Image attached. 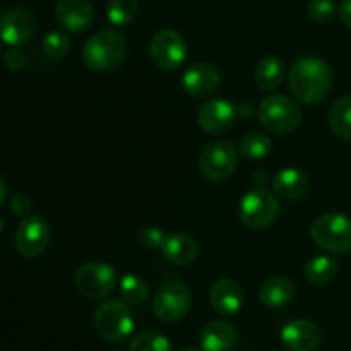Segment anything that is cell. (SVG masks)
<instances>
[{"label": "cell", "instance_id": "cell-11", "mask_svg": "<svg viewBox=\"0 0 351 351\" xmlns=\"http://www.w3.org/2000/svg\"><path fill=\"white\" fill-rule=\"evenodd\" d=\"M51 239L50 223L38 215H29L23 218L16 232V249L23 257L33 259L47 250Z\"/></svg>", "mask_w": 351, "mask_h": 351}, {"label": "cell", "instance_id": "cell-18", "mask_svg": "<svg viewBox=\"0 0 351 351\" xmlns=\"http://www.w3.org/2000/svg\"><path fill=\"white\" fill-rule=\"evenodd\" d=\"M311 180L298 168H283L273 177V192L285 201H300L307 195Z\"/></svg>", "mask_w": 351, "mask_h": 351}, {"label": "cell", "instance_id": "cell-19", "mask_svg": "<svg viewBox=\"0 0 351 351\" xmlns=\"http://www.w3.org/2000/svg\"><path fill=\"white\" fill-rule=\"evenodd\" d=\"M160 250L165 259L175 266H189L199 256V245L195 239L182 232L170 233L165 237Z\"/></svg>", "mask_w": 351, "mask_h": 351}, {"label": "cell", "instance_id": "cell-29", "mask_svg": "<svg viewBox=\"0 0 351 351\" xmlns=\"http://www.w3.org/2000/svg\"><path fill=\"white\" fill-rule=\"evenodd\" d=\"M41 50L47 57L50 58H62L69 53L71 50V40L64 31H50L47 36L43 38L41 43Z\"/></svg>", "mask_w": 351, "mask_h": 351}, {"label": "cell", "instance_id": "cell-23", "mask_svg": "<svg viewBox=\"0 0 351 351\" xmlns=\"http://www.w3.org/2000/svg\"><path fill=\"white\" fill-rule=\"evenodd\" d=\"M285 81V64L281 58L269 55L264 57L256 67V84L263 91H273Z\"/></svg>", "mask_w": 351, "mask_h": 351}, {"label": "cell", "instance_id": "cell-31", "mask_svg": "<svg viewBox=\"0 0 351 351\" xmlns=\"http://www.w3.org/2000/svg\"><path fill=\"white\" fill-rule=\"evenodd\" d=\"M165 237L167 235L163 233V230L158 228V226H146L139 232V242L146 249H161Z\"/></svg>", "mask_w": 351, "mask_h": 351}, {"label": "cell", "instance_id": "cell-24", "mask_svg": "<svg viewBox=\"0 0 351 351\" xmlns=\"http://www.w3.org/2000/svg\"><path fill=\"white\" fill-rule=\"evenodd\" d=\"M328 123L336 137L351 141V96H341L329 106Z\"/></svg>", "mask_w": 351, "mask_h": 351}, {"label": "cell", "instance_id": "cell-8", "mask_svg": "<svg viewBox=\"0 0 351 351\" xmlns=\"http://www.w3.org/2000/svg\"><path fill=\"white\" fill-rule=\"evenodd\" d=\"M239 151L232 141L218 139L206 144L199 154V170L209 180H225L235 171Z\"/></svg>", "mask_w": 351, "mask_h": 351}, {"label": "cell", "instance_id": "cell-15", "mask_svg": "<svg viewBox=\"0 0 351 351\" xmlns=\"http://www.w3.org/2000/svg\"><path fill=\"white\" fill-rule=\"evenodd\" d=\"M281 341L291 351H315L322 343V331L314 321L295 319L281 329Z\"/></svg>", "mask_w": 351, "mask_h": 351}, {"label": "cell", "instance_id": "cell-6", "mask_svg": "<svg viewBox=\"0 0 351 351\" xmlns=\"http://www.w3.org/2000/svg\"><path fill=\"white\" fill-rule=\"evenodd\" d=\"M240 221L250 230H266L276 223L280 218V202L276 194L267 191L266 187L250 189L243 197L240 199L239 208Z\"/></svg>", "mask_w": 351, "mask_h": 351}, {"label": "cell", "instance_id": "cell-27", "mask_svg": "<svg viewBox=\"0 0 351 351\" xmlns=\"http://www.w3.org/2000/svg\"><path fill=\"white\" fill-rule=\"evenodd\" d=\"M137 0H110L106 5V17L113 26H127L137 16Z\"/></svg>", "mask_w": 351, "mask_h": 351}, {"label": "cell", "instance_id": "cell-10", "mask_svg": "<svg viewBox=\"0 0 351 351\" xmlns=\"http://www.w3.org/2000/svg\"><path fill=\"white\" fill-rule=\"evenodd\" d=\"M149 57L165 72L177 71L187 58V43L175 29H160L149 41Z\"/></svg>", "mask_w": 351, "mask_h": 351}, {"label": "cell", "instance_id": "cell-22", "mask_svg": "<svg viewBox=\"0 0 351 351\" xmlns=\"http://www.w3.org/2000/svg\"><path fill=\"white\" fill-rule=\"evenodd\" d=\"M338 271L339 261L336 257L328 256V254L314 256L312 259L307 261V264L304 267V274L308 283L319 285V287L335 280Z\"/></svg>", "mask_w": 351, "mask_h": 351}, {"label": "cell", "instance_id": "cell-35", "mask_svg": "<svg viewBox=\"0 0 351 351\" xmlns=\"http://www.w3.org/2000/svg\"><path fill=\"white\" fill-rule=\"evenodd\" d=\"M266 180H267V173L264 170L256 171V173H254V184H256V187H264V185H266Z\"/></svg>", "mask_w": 351, "mask_h": 351}, {"label": "cell", "instance_id": "cell-2", "mask_svg": "<svg viewBox=\"0 0 351 351\" xmlns=\"http://www.w3.org/2000/svg\"><path fill=\"white\" fill-rule=\"evenodd\" d=\"M127 55L125 38L113 29L93 34L82 47V62L95 72H112L123 64Z\"/></svg>", "mask_w": 351, "mask_h": 351}, {"label": "cell", "instance_id": "cell-26", "mask_svg": "<svg viewBox=\"0 0 351 351\" xmlns=\"http://www.w3.org/2000/svg\"><path fill=\"white\" fill-rule=\"evenodd\" d=\"M119 290L120 297L123 302H127L129 305H141L147 298V285L137 274H125L122 276V280L119 281Z\"/></svg>", "mask_w": 351, "mask_h": 351}, {"label": "cell", "instance_id": "cell-14", "mask_svg": "<svg viewBox=\"0 0 351 351\" xmlns=\"http://www.w3.org/2000/svg\"><path fill=\"white\" fill-rule=\"evenodd\" d=\"M221 74L209 62H195L182 75V88L194 98H208L218 91Z\"/></svg>", "mask_w": 351, "mask_h": 351}, {"label": "cell", "instance_id": "cell-1", "mask_svg": "<svg viewBox=\"0 0 351 351\" xmlns=\"http://www.w3.org/2000/svg\"><path fill=\"white\" fill-rule=\"evenodd\" d=\"M332 84V72L328 62L317 57H302L288 72V86L295 98L305 105L321 103Z\"/></svg>", "mask_w": 351, "mask_h": 351}, {"label": "cell", "instance_id": "cell-9", "mask_svg": "<svg viewBox=\"0 0 351 351\" xmlns=\"http://www.w3.org/2000/svg\"><path fill=\"white\" fill-rule=\"evenodd\" d=\"M192 305V293L180 281L165 283L153 298V312L158 321L173 324L189 314Z\"/></svg>", "mask_w": 351, "mask_h": 351}, {"label": "cell", "instance_id": "cell-30", "mask_svg": "<svg viewBox=\"0 0 351 351\" xmlns=\"http://www.w3.org/2000/svg\"><path fill=\"white\" fill-rule=\"evenodd\" d=\"M338 12V7L332 0H311L307 3V14L314 23L326 24Z\"/></svg>", "mask_w": 351, "mask_h": 351}, {"label": "cell", "instance_id": "cell-7", "mask_svg": "<svg viewBox=\"0 0 351 351\" xmlns=\"http://www.w3.org/2000/svg\"><path fill=\"white\" fill-rule=\"evenodd\" d=\"M74 285L82 297L99 300L113 293L119 285V273L112 264L86 263L75 271Z\"/></svg>", "mask_w": 351, "mask_h": 351}, {"label": "cell", "instance_id": "cell-40", "mask_svg": "<svg viewBox=\"0 0 351 351\" xmlns=\"http://www.w3.org/2000/svg\"><path fill=\"white\" fill-rule=\"evenodd\" d=\"M113 351H119V350H113Z\"/></svg>", "mask_w": 351, "mask_h": 351}, {"label": "cell", "instance_id": "cell-13", "mask_svg": "<svg viewBox=\"0 0 351 351\" xmlns=\"http://www.w3.org/2000/svg\"><path fill=\"white\" fill-rule=\"evenodd\" d=\"M36 31V17L29 9L17 7L0 17V38L10 47L27 43Z\"/></svg>", "mask_w": 351, "mask_h": 351}, {"label": "cell", "instance_id": "cell-33", "mask_svg": "<svg viewBox=\"0 0 351 351\" xmlns=\"http://www.w3.org/2000/svg\"><path fill=\"white\" fill-rule=\"evenodd\" d=\"M26 62H27L26 55H24V51L19 50V48H10L9 51H5V57H3V64H5V67L14 72L23 71Z\"/></svg>", "mask_w": 351, "mask_h": 351}, {"label": "cell", "instance_id": "cell-37", "mask_svg": "<svg viewBox=\"0 0 351 351\" xmlns=\"http://www.w3.org/2000/svg\"><path fill=\"white\" fill-rule=\"evenodd\" d=\"M250 113H252V105H250V103H243V105L239 106V117H249Z\"/></svg>", "mask_w": 351, "mask_h": 351}, {"label": "cell", "instance_id": "cell-25", "mask_svg": "<svg viewBox=\"0 0 351 351\" xmlns=\"http://www.w3.org/2000/svg\"><path fill=\"white\" fill-rule=\"evenodd\" d=\"M273 149L269 136L261 132H250L242 137L239 146V154L249 161H261L267 156Z\"/></svg>", "mask_w": 351, "mask_h": 351}, {"label": "cell", "instance_id": "cell-16", "mask_svg": "<svg viewBox=\"0 0 351 351\" xmlns=\"http://www.w3.org/2000/svg\"><path fill=\"white\" fill-rule=\"evenodd\" d=\"M93 17L95 10L89 0H58L55 5V19L69 33L86 31L91 26Z\"/></svg>", "mask_w": 351, "mask_h": 351}, {"label": "cell", "instance_id": "cell-5", "mask_svg": "<svg viewBox=\"0 0 351 351\" xmlns=\"http://www.w3.org/2000/svg\"><path fill=\"white\" fill-rule=\"evenodd\" d=\"M134 326L136 321L127 302L112 298L96 308L95 329L105 341L113 345L125 341L132 335Z\"/></svg>", "mask_w": 351, "mask_h": 351}, {"label": "cell", "instance_id": "cell-28", "mask_svg": "<svg viewBox=\"0 0 351 351\" xmlns=\"http://www.w3.org/2000/svg\"><path fill=\"white\" fill-rule=\"evenodd\" d=\"M129 351H173L167 336L158 331L137 332L130 341Z\"/></svg>", "mask_w": 351, "mask_h": 351}, {"label": "cell", "instance_id": "cell-41", "mask_svg": "<svg viewBox=\"0 0 351 351\" xmlns=\"http://www.w3.org/2000/svg\"><path fill=\"white\" fill-rule=\"evenodd\" d=\"M0 51H2V48H0Z\"/></svg>", "mask_w": 351, "mask_h": 351}, {"label": "cell", "instance_id": "cell-38", "mask_svg": "<svg viewBox=\"0 0 351 351\" xmlns=\"http://www.w3.org/2000/svg\"><path fill=\"white\" fill-rule=\"evenodd\" d=\"M180 351H202V348H197V346H184Z\"/></svg>", "mask_w": 351, "mask_h": 351}, {"label": "cell", "instance_id": "cell-17", "mask_svg": "<svg viewBox=\"0 0 351 351\" xmlns=\"http://www.w3.org/2000/svg\"><path fill=\"white\" fill-rule=\"evenodd\" d=\"M209 298H211L213 308L223 317L237 315L243 307V290L239 281L232 278H221L215 281Z\"/></svg>", "mask_w": 351, "mask_h": 351}, {"label": "cell", "instance_id": "cell-21", "mask_svg": "<svg viewBox=\"0 0 351 351\" xmlns=\"http://www.w3.org/2000/svg\"><path fill=\"white\" fill-rule=\"evenodd\" d=\"M297 295V285L287 276H274L264 281L259 290V300L267 308H283Z\"/></svg>", "mask_w": 351, "mask_h": 351}, {"label": "cell", "instance_id": "cell-20", "mask_svg": "<svg viewBox=\"0 0 351 351\" xmlns=\"http://www.w3.org/2000/svg\"><path fill=\"white\" fill-rule=\"evenodd\" d=\"M237 345V329L223 319L209 321L201 331L202 351H230Z\"/></svg>", "mask_w": 351, "mask_h": 351}, {"label": "cell", "instance_id": "cell-4", "mask_svg": "<svg viewBox=\"0 0 351 351\" xmlns=\"http://www.w3.org/2000/svg\"><path fill=\"white\" fill-rule=\"evenodd\" d=\"M261 127L271 134H290L302 123V110L295 99L285 95H271L257 110Z\"/></svg>", "mask_w": 351, "mask_h": 351}, {"label": "cell", "instance_id": "cell-12", "mask_svg": "<svg viewBox=\"0 0 351 351\" xmlns=\"http://www.w3.org/2000/svg\"><path fill=\"white\" fill-rule=\"evenodd\" d=\"M239 119V106L225 98H216L201 106L197 123L209 136H221L230 132Z\"/></svg>", "mask_w": 351, "mask_h": 351}, {"label": "cell", "instance_id": "cell-34", "mask_svg": "<svg viewBox=\"0 0 351 351\" xmlns=\"http://www.w3.org/2000/svg\"><path fill=\"white\" fill-rule=\"evenodd\" d=\"M339 17H341L343 24L351 29V0H341V3H339Z\"/></svg>", "mask_w": 351, "mask_h": 351}, {"label": "cell", "instance_id": "cell-36", "mask_svg": "<svg viewBox=\"0 0 351 351\" xmlns=\"http://www.w3.org/2000/svg\"><path fill=\"white\" fill-rule=\"evenodd\" d=\"M5 199H7V184H5V180L0 177V208L3 206Z\"/></svg>", "mask_w": 351, "mask_h": 351}, {"label": "cell", "instance_id": "cell-3", "mask_svg": "<svg viewBox=\"0 0 351 351\" xmlns=\"http://www.w3.org/2000/svg\"><path fill=\"white\" fill-rule=\"evenodd\" d=\"M311 239L319 249L335 256L351 252V218L343 213L321 215L311 225Z\"/></svg>", "mask_w": 351, "mask_h": 351}, {"label": "cell", "instance_id": "cell-32", "mask_svg": "<svg viewBox=\"0 0 351 351\" xmlns=\"http://www.w3.org/2000/svg\"><path fill=\"white\" fill-rule=\"evenodd\" d=\"M31 209H33V204H31V199L27 197L26 194H14V197L10 199V211L16 216H21V218H26V216L31 215Z\"/></svg>", "mask_w": 351, "mask_h": 351}, {"label": "cell", "instance_id": "cell-39", "mask_svg": "<svg viewBox=\"0 0 351 351\" xmlns=\"http://www.w3.org/2000/svg\"><path fill=\"white\" fill-rule=\"evenodd\" d=\"M3 226H5V221H3V218H2V216H0V233H2Z\"/></svg>", "mask_w": 351, "mask_h": 351}]
</instances>
